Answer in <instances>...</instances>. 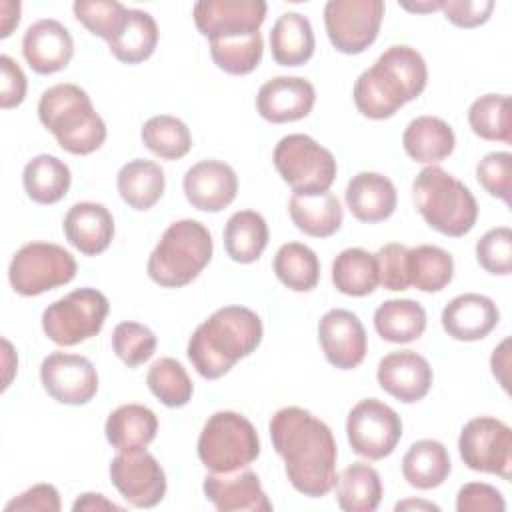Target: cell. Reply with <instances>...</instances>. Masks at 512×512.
Wrapping results in <instances>:
<instances>
[{"mask_svg":"<svg viewBox=\"0 0 512 512\" xmlns=\"http://www.w3.org/2000/svg\"><path fill=\"white\" fill-rule=\"evenodd\" d=\"M268 428L290 484L308 498L326 496L338 480V450L328 424L304 408L286 406L270 418Z\"/></svg>","mask_w":512,"mask_h":512,"instance_id":"obj_1","label":"cell"},{"mask_svg":"<svg viewBox=\"0 0 512 512\" xmlns=\"http://www.w3.org/2000/svg\"><path fill=\"white\" fill-rule=\"evenodd\" d=\"M426 82L428 68L422 54L412 46L394 44L358 76L352 96L362 116L384 120L418 98Z\"/></svg>","mask_w":512,"mask_h":512,"instance_id":"obj_2","label":"cell"},{"mask_svg":"<svg viewBox=\"0 0 512 512\" xmlns=\"http://www.w3.org/2000/svg\"><path fill=\"white\" fill-rule=\"evenodd\" d=\"M262 320L246 306H224L204 320L188 340V360L206 380L228 374L262 342Z\"/></svg>","mask_w":512,"mask_h":512,"instance_id":"obj_3","label":"cell"},{"mask_svg":"<svg viewBox=\"0 0 512 512\" xmlns=\"http://www.w3.org/2000/svg\"><path fill=\"white\" fill-rule=\"evenodd\" d=\"M42 126L54 134L62 150L86 156L106 140V124L94 110L90 96L76 84H54L38 102Z\"/></svg>","mask_w":512,"mask_h":512,"instance_id":"obj_4","label":"cell"},{"mask_svg":"<svg viewBox=\"0 0 512 512\" xmlns=\"http://www.w3.org/2000/svg\"><path fill=\"white\" fill-rule=\"evenodd\" d=\"M416 210L430 228L444 236L468 234L478 218V204L470 188L440 166H426L412 182Z\"/></svg>","mask_w":512,"mask_h":512,"instance_id":"obj_5","label":"cell"},{"mask_svg":"<svg viewBox=\"0 0 512 512\" xmlns=\"http://www.w3.org/2000/svg\"><path fill=\"white\" fill-rule=\"evenodd\" d=\"M212 250V236L202 222H172L148 258V276L164 288L186 286L208 266Z\"/></svg>","mask_w":512,"mask_h":512,"instance_id":"obj_6","label":"cell"},{"mask_svg":"<svg viewBox=\"0 0 512 512\" xmlns=\"http://www.w3.org/2000/svg\"><path fill=\"white\" fill-rule=\"evenodd\" d=\"M258 454L260 438L254 424L232 410L214 412L198 436V458L210 472L246 468Z\"/></svg>","mask_w":512,"mask_h":512,"instance_id":"obj_7","label":"cell"},{"mask_svg":"<svg viewBox=\"0 0 512 512\" xmlns=\"http://www.w3.org/2000/svg\"><path fill=\"white\" fill-rule=\"evenodd\" d=\"M272 162L282 180L300 196L328 192L336 180V158L308 134L284 136L272 154Z\"/></svg>","mask_w":512,"mask_h":512,"instance_id":"obj_8","label":"cell"},{"mask_svg":"<svg viewBox=\"0 0 512 512\" xmlns=\"http://www.w3.org/2000/svg\"><path fill=\"white\" fill-rule=\"evenodd\" d=\"M108 310V298L100 290L78 288L42 312V330L58 346H76L102 330Z\"/></svg>","mask_w":512,"mask_h":512,"instance_id":"obj_9","label":"cell"},{"mask_svg":"<svg viewBox=\"0 0 512 512\" xmlns=\"http://www.w3.org/2000/svg\"><path fill=\"white\" fill-rule=\"evenodd\" d=\"M74 256L52 242L24 244L10 260L8 280L20 296H40L76 276Z\"/></svg>","mask_w":512,"mask_h":512,"instance_id":"obj_10","label":"cell"},{"mask_svg":"<svg viewBox=\"0 0 512 512\" xmlns=\"http://www.w3.org/2000/svg\"><path fill=\"white\" fill-rule=\"evenodd\" d=\"M462 462L474 472L512 476V430L498 418L478 416L464 424L458 438Z\"/></svg>","mask_w":512,"mask_h":512,"instance_id":"obj_11","label":"cell"},{"mask_svg":"<svg viewBox=\"0 0 512 512\" xmlns=\"http://www.w3.org/2000/svg\"><path fill=\"white\" fill-rule=\"evenodd\" d=\"M382 18V0H330L324 6L326 34L342 54H360L372 46Z\"/></svg>","mask_w":512,"mask_h":512,"instance_id":"obj_12","label":"cell"},{"mask_svg":"<svg viewBox=\"0 0 512 512\" xmlns=\"http://www.w3.org/2000/svg\"><path fill=\"white\" fill-rule=\"evenodd\" d=\"M346 434L358 456L382 460L390 456L400 442L402 420L394 408L378 398H364L348 412Z\"/></svg>","mask_w":512,"mask_h":512,"instance_id":"obj_13","label":"cell"},{"mask_svg":"<svg viewBox=\"0 0 512 512\" xmlns=\"http://www.w3.org/2000/svg\"><path fill=\"white\" fill-rule=\"evenodd\" d=\"M266 10L262 0H200L192 14L198 32L212 42L258 34Z\"/></svg>","mask_w":512,"mask_h":512,"instance_id":"obj_14","label":"cell"},{"mask_svg":"<svg viewBox=\"0 0 512 512\" xmlns=\"http://www.w3.org/2000/svg\"><path fill=\"white\" fill-rule=\"evenodd\" d=\"M110 480L122 498L136 508H152L166 494V474L146 448L114 456L110 462Z\"/></svg>","mask_w":512,"mask_h":512,"instance_id":"obj_15","label":"cell"},{"mask_svg":"<svg viewBox=\"0 0 512 512\" xmlns=\"http://www.w3.org/2000/svg\"><path fill=\"white\" fill-rule=\"evenodd\" d=\"M40 380L44 390L60 404L82 406L98 392V372L80 354L52 352L42 360Z\"/></svg>","mask_w":512,"mask_h":512,"instance_id":"obj_16","label":"cell"},{"mask_svg":"<svg viewBox=\"0 0 512 512\" xmlns=\"http://www.w3.org/2000/svg\"><path fill=\"white\" fill-rule=\"evenodd\" d=\"M318 340L326 360L340 370L360 366L368 350V338L360 318L344 308L328 310L320 318Z\"/></svg>","mask_w":512,"mask_h":512,"instance_id":"obj_17","label":"cell"},{"mask_svg":"<svg viewBox=\"0 0 512 512\" xmlns=\"http://www.w3.org/2000/svg\"><path fill=\"white\" fill-rule=\"evenodd\" d=\"M204 496L220 512H270L272 502L252 470L210 472L202 484Z\"/></svg>","mask_w":512,"mask_h":512,"instance_id":"obj_18","label":"cell"},{"mask_svg":"<svg viewBox=\"0 0 512 512\" xmlns=\"http://www.w3.org/2000/svg\"><path fill=\"white\" fill-rule=\"evenodd\" d=\"M314 102L316 90L312 82L300 76H276L264 82L256 94L258 114L272 124L306 118Z\"/></svg>","mask_w":512,"mask_h":512,"instance_id":"obj_19","label":"cell"},{"mask_svg":"<svg viewBox=\"0 0 512 512\" xmlns=\"http://www.w3.org/2000/svg\"><path fill=\"white\" fill-rule=\"evenodd\" d=\"M376 380L384 392L404 404H412L430 392L434 374L424 356L414 350H398L378 362Z\"/></svg>","mask_w":512,"mask_h":512,"instance_id":"obj_20","label":"cell"},{"mask_svg":"<svg viewBox=\"0 0 512 512\" xmlns=\"http://www.w3.org/2000/svg\"><path fill=\"white\" fill-rule=\"evenodd\" d=\"M182 188L192 208L202 212H220L236 198L238 178L226 162L202 160L186 170Z\"/></svg>","mask_w":512,"mask_h":512,"instance_id":"obj_21","label":"cell"},{"mask_svg":"<svg viewBox=\"0 0 512 512\" xmlns=\"http://www.w3.org/2000/svg\"><path fill=\"white\" fill-rule=\"evenodd\" d=\"M22 54L36 74H54L70 64L74 40L62 22L42 18L24 32Z\"/></svg>","mask_w":512,"mask_h":512,"instance_id":"obj_22","label":"cell"},{"mask_svg":"<svg viewBox=\"0 0 512 512\" xmlns=\"http://www.w3.org/2000/svg\"><path fill=\"white\" fill-rule=\"evenodd\" d=\"M500 312L492 298L476 292L452 298L442 310L444 332L460 342L486 338L498 324Z\"/></svg>","mask_w":512,"mask_h":512,"instance_id":"obj_23","label":"cell"},{"mask_svg":"<svg viewBox=\"0 0 512 512\" xmlns=\"http://www.w3.org/2000/svg\"><path fill=\"white\" fill-rule=\"evenodd\" d=\"M66 240L84 256L104 252L114 238V218L104 204L78 202L64 216Z\"/></svg>","mask_w":512,"mask_h":512,"instance_id":"obj_24","label":"cell"},{"mask_svg":"<svg viewBox=\"0 0 512 512\" xmlns=\"http://www.w3.org/2000/svg\"><path fill=\"white\" fill-rule=\"evenodd\" d=\"M346 206L360 222L374 224L390 218L398 204L396 186L378 172H360L346 186Z\"/></svg>","mask_w":512,"mask_h":512,"instance_id":"obj_25","label":"cell"},{"mask_svg":"<svg viewBox=\"0 0 512 512\" xmlns=\"http://www.w3.org/2000/svg\"><path fill=\"white\" fill-rule=\"evenodd\" d=\"M158 430L156 414L142 404H124L112 410L106 418V440L118 452L144 450Z\"/></svg>","mask_w":512,"mask_h":512,"instance_id":"obj_26","label":"cell"},{"mask_svg":"<svg viewBox=\"0 0 512 512\" xmlns=\"http://www.w3.org/2000/svg\"><path fill=\"white\" fill-rule=\"evenodd\" d=\"M404 152L422 164H434L448 158L456 146L454 130L448 122L436 116L414 118L402 134Z\"/></svg>","mask_w":512,"mask_h":512,"instance_id":"obj_27","label":"cell"},{"mask_svg":"<svg viewBox=\"0 0 512 512\" xmlns=\"http://www.w3.org/2000/svg\"><path fill=\"white\" fill-rule=\"evenodd\" d=\"M314 48V30L306 16L298 12L278 16L270 30V50L276 64L302 66L312 58Z\"/></svg>","mask_w":512,"mask_h":512,"instance_id":"obj_28","label":"cell"},{"mask_svg":"<svg viewBox=\"0 0 512 512\" xmlns=\"http://www.w3.org/2000/svg\"><path fill=\"white\" fill-rule=\"evenodd\" d=\"M288 212L294 226L312 238H328L336 234L344 218L340 200L330 190L316 196L292 194Z\"/></svg>","mask_w":512,"mask_h":512,"instance_id":"obj_29","label":"cell"},{"mask_svg":"<svg viewBox=\"0 0 512 512\" xmlns=\"http://www.w3.org/2000/svg\"><path fill=\"white\" fill-rule=\"evenodd\" d=\"M452 464L448 450L438 440H418L414 442L402 458L404 480L418 490L438 488L450 474Z\"/></svg>","mask_w":512,"mask_h":512,"instance_id":"obj_30","label":"cell"},{"mask_svg":"<svg viewBox=\"0 0 512 512\" xmlns=\"http://www.w3.org/2000/svg\"><path fill=\"white\" fill-rule=\"evenodd\" d=\"M120 198L134 210H150L164 194L166 176L160 164L152 160L126 162L116 178Z\"/></svg>","mask_w":512,"mask_h":512,"instance_id":"obj_31","label":"cell"},{"mask_svg":"<svg viewBox=\"0 0 512 512\" xmlns=\"http://www.w3.org/2000/svg\"><path fill=\"white\" fill-rule=\"evenodd\" d=\"M374 328L386 342H414L426 330V310L420 302L410 298L386 300L374 312Z\"/></svg>","mask_w":512,"mask_h":512,"instance_id":"obj_32","label":"cell"},{"mask_svg":"<svg viewBox=\"0 0 512 512\" xmlns=\"http://www.w3.org/2000/svg\"><path fill=\"white\" fill-rule=\"evenodd\" d=\"M268 246V224L254 210L234 212L224 226V250L240 264L256 262Z\"/></svg>","mask_w":512,"mask_h":512,"instance_id":"obj_33","label":"cell"},{"mask_svg":"<svg viewBox=\"0 0 512 512\" xmlns=\"http://www.w3.org/2000/svg\"><path fill=\"white\" fill-rule=\"evenodd\" d=\"M70 168L52 154L34 156L22 172V184L30 200L38 204H56L70 188Z\"/></svg>","mask_w":512,"mask_h":512,"instance_id":"obj_34","label":"cell"},{"mask_svg":"<svg viewBox=\"0 0 512 512\" xmlns=\"http://www.w3.org/2000/svg\"><path fill=\"white\" fill-rule=\"evenodd\" d=\"M336 502L344 512H374L382 500L378 472L364 462H354L336 480Z\"/></svg>","mask_w":512,"mask_h":512,"instance_id":"obj_35","label":"cell"},{"mask_svg":"<svg viewBox=\"0 0 512 512\" xmlns=\"http://www.w3.org/2000/svg\"><path fill=\"white\" fill-rule=\"evenodd\" d=\"M332 282L346 296H368L378 286L374 254L364 248H346L332 262Z\"/></svg>","mask_w":512,"mask_h":512,"instance_id":"obj_36","label":"cell"},{"mask_svg":"<svg viewBox=\"0 0 512 512\" xmlns=\"http://www.w3.org/2000/svg\"><path fill=\"white\" fill-rule=\"evenodd\" d=\"M272 266L278 280L294 292H310L320 280L318 256L302 242L282 244Z\"/></svg>","mask_w":512,"mask_h":512,"instance_id":"obj_37","label":"cell"},{"mask_svg":"<svg viewBox=\"0 0 512 512\" xmlns=\"http://www.w3.org/2000/svg\"><path fill=\"white\" fill-rule=\"evenodd\" d=\"M408 276L410 286L422 292H440L452 282L454 260L440 246L408 248Z\"/></svg>","mask_w":512,"mask_h":512,"instance_id":"obj_38","label":"cell"},{"mask_svg":"<svg viewBox=\"0 0 512 512\" xmlns=\"http://www.w3.org/2000/svg\"><path fill=\"white\" fill-rule=\"evenodd\" d=\"M158 44L156 20L138 8L130 10L124 32L108 44L112 56L124 64H140L148 60Z\"/></svg>","mask_w":512,"mask_h":512,"instance_id":"obj_39","label":"cell"},{"mask_svg":"<svg viewBox=\"0 0 512 512\" xmlns=\"http://www.w3.org/2000/svg\"><path fill=\"white\" fill-rule=\"evenodd\" d=\"M468 124L482 140L510 144V98L506 94H484L476 98L468 108Z\"/></svg>","mask_w":512,"mask_h":512,"instance_id":"obj_40","label":"cell"},{"mask_svg":"<svg viewBox=\"0 0 512 512\" xmlns=\"http://www.w3.org/2000/svg\"><path fill=\"white\" fill-rule=\"evenodd\" d=\"M140 136L144 146L164 160H178L192 148V134L188 126L170 114H158L146 120Z\"/></svg>","mask_w":512,"mask_h":512,"instance_id":"obj_41","label":"cell"},{"mask_svg":"<svg viewBox=\"0 0 512 512\" xmlns=\"http://www.w3.org/2000/svg\"><path fill=\"white\" fill-rule=\"evenodd\" d=\"M146 384L150 392L168 408L186 406L194 392L186 368L174 358L156 360L146 374Z\"/></svg>","mask_w":512,"mask_h":512,"instance_id":"obj_42","label":"cell"},{"mask_svg":"<svg viewBox=\"0 0 512 512\" xmlns=\"http://www.w3.org/2000/svg\"><path fill=\"white\" fill-rule=\"evenodd\" d=\"M72 10L78 22L108 44L124 32L130 16V10L116 0H76Z\"/></svg>","mask_w":512,"mask_h":512,"instance_id":"obj_43","label":"cell"},{"mask_svg":"<svg viewBox=\"0 0 512 512\" xmlns=\"http://www.w3.org/2000/svg\"><path fill=\"white\" fill-rule=\"evenodd\" d=\"M262 54H264V40L260 32L244 38L210 42V56L214 64L232 76L250 74L260 64Z\"/></svg>","mask_w":512,"mask_h":512,"instance_id":"obj_44","label":"cell"},{"mask_svg":"<svg viewBox=\"0 0 512 512\" xmlns=\"http://www.w3.org/2000/svg\"><path fill=\"white\" fill-rule=\"evenodd\" d=\"M112 350L128 368H136L152 358L156 336L144 324L120 322L112 332Z\"/></svg>","mask_w":512,"mask_h":512,"instance_id":"obj_45","label":"cell"},{"mask_svg":"<svg viewBox=\"0 0 512 512\" xmlns=\"http://www.w3.org/2000/svg\"><path fill=\"white\" fill-rule=\"evenodd\" d=\"M478 264L496 276H508L512 272V230L498 226L488 230L476 242Z\"/></svg>","mask_w":512,"mask_h":512,"instance_id":"obj_46","label":"cell"},{"mask_svg":"<svg viewBox=\"0 0 512 512\" xmlns=\"http://www.w3.org/2000/svg\"><path fill=\"white\" fill-rule=\"evenodd\" d=\"M476 180L480 186L510 206L512 190V154L510 152H490L476 166Z\"/></svg>","mask_w":512,"mask_h":512,"instance_id":"obj_47","label":"cell"},{"mask_svg":"<svg viewBox=\"0 0 512 512\" xmlns=\"http://www.w3.org/2000/svg\"><path fill=\"white\" fill-rule=\"evenodd\" d=\"M378 284L390 292H402L410 288L408 276V248L398 242L384 244L376 254Z\"/></svg>","mask_w":512,"mask_h":512,"instance_id":"obj_48","label":"cell"},{"mask_svg":"<svg viewBox=\"0 0 512 512\" xmlns=\"http://www.w3.org/2000/svg\"><path fill=\"white\" fill-rule=\"evenodd\" d=\"M456 510L458 512H504L506 502L500 490H496L494 486L484 482H470L458 490Z\"/></svg>","mask_w":512,"mask_h":512,"instance_id":"obj_49","label":"cell"},{"mask_svg":"<svg viewBox=\"0 0 512 512\" xmlns=\"http://www.w3.org/2000/svg\"><path fill=\"white\" fill-rule=\"evenodd\" d=\"M454 26L460 28H476L484 24L492 10L494 2L492 0H442L440 8Z\"/></svg>","mask_w":512,"mask_h":512,"instance_id":"obj_50","label":"cell"},{"mask_svg":"<svg viewBox=\"0 0 512 512\" xmlns=\"http://www.w3.org/2000/svg\"><path fill=\"white\" fill-rule=\"evenodd\" d=\"M0 106L4 110L16 108L26 96V76L16 60L2 54L0 56Z\"/></svg>","mask_w":512,"mask_h":512,"instance_id":"obj_51","label":"cell"},{"mask_svg":"<svg viewBox=\"0 0 512 512\" xmlns=\"http://www.w3.org/2000/svg\"><path fill=\"white\" fill-rule=\"evenodd\" d=\"M6 510H38V512H58L60 510V494L52 484H36L24 490L20 496L12 498L6 504Z\"/></svg>","mask_w":512,"mask_h":512,"instance_id":"obj_52","label":"cell"},{"mask_svg":"<svg viewBox=\"0 0 512 512\" xmlns=\"http://www.w3.org/2000/svg\"><path fill=\"white\" fill-rule=\"evenodd\" d=\"M72 510L74 512H80V510H90V512H98V510H122V506L110 502L106 496L102 494H94V492H86L82 496L76 498V502L72 504Z\"/></svg>","mask_w":512,"mask_h":512,"instance_id":"obj_53","label":"cell"},{"mask_svg":"<svg viewBox=\"0 0 512 512\" xmlns=\"http://www.w3.org/2000/svg\"><path fill=\"white\" fill-rule=\"evenodd\" d=\"M0 38H6L12 34V30L20 22V2H0Z\"/></svg>","mask_w":512,"mask_h":512,"instance_id":"obj_54","label":"cell"},{"mask_svg":"<svg viewBox=\"0 0 512 512\" xmlns=\"http://www.w3.org/2000/svg\"><path fill=\"white\" fill-rule=\"evenodd\" d=\"M508 340H504L498 348H494L492 352V358H490V366H492V374L498 378V382L502 384L504 390H508Z\"/></svg>","mask_w":512,"mask_h":512,"instance_id":"obj_55","label":"cell"},{"mask_svg":"<svg viewBox=\"0 0 512 512\" xmlns=\"http://www.w3.org/2000/svg\"><path fill=\"white\" fill-rule=\"evenodd\" d=\"M404 10H410V12H434V10H440L442 8V0H428V2H416V4H408V2H402L400 4Z\"/></svg>","mask_w":512,"mask_h":512,"instance_id":"obj_56","label":"cell"},{"mask_svg":"<svg viewBox=\"0 0 512 512\" xmlns=\"http://www.w3.org/2000/svg\"><path fill=\"white\" fill-rule=\"evenodd\" d=\"M440 510L436 504L432 502H424V500H404V502H398L396 504V510Z\"/></svg>","mask_w":512,"mask_h":512,"instance_id":"obj_57","label":"cell"}]
</instances>
